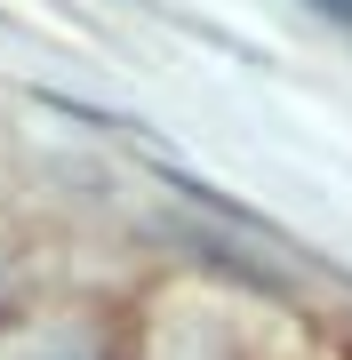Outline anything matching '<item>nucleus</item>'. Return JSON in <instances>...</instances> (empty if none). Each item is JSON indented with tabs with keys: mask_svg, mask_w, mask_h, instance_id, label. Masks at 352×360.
Wrapping results in <instances>:
<instances>
[{
	"mask_svg": "<svg viewBox=\"0 0 352 360\" xmlns=\"http://www.w3.org/2000/svg\"><path fill=\"white\" fill-rule=\"evenodd\" d=\"M40 360H89V352H72V345H56V352H40Z\"/></svg>",
	"mask_w": 352,
	"mask_h": 360,
	"instance_id": "nucleus-1",
	"label": "nucleus"
},
{
	"mask_svg": "<svg viewBox=\"0 0 352 360\" xmlns=\"http://www.w3.org/2000/svg\"><path fill=\"white\" fill-rule=\"evenodd\" d=\"M320 8H328V16H352V0H320Z\"/></svg>",
	"mask_w": 352,
	"mask_h": 360,
	"instance_id": "nucleus-2",
	"label": "nucleus"
}]
</instances>
